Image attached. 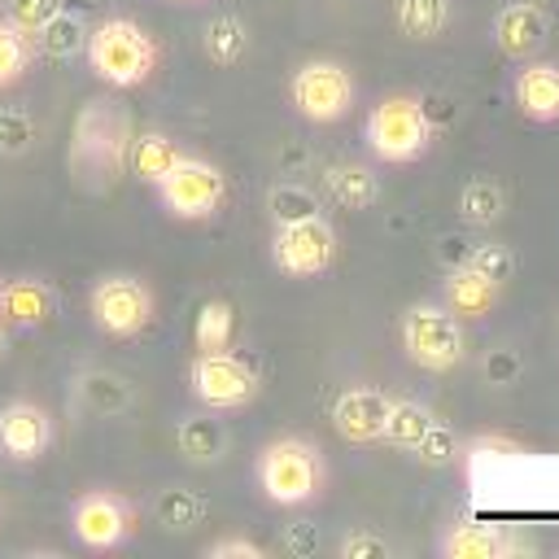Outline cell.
I'll return each instance as SVG.
<instances>
[{
  "mask_svg": "<svg viewBox=\"0 0 559 559\" xmlns=\"http://www.w3.org/2000/svg\"><path fill=\"white\" fill-rule=\"evenodd\" d=\"M131 114L109 100L96 96L79 109L74 118V135L66 148V170L83 192H109L122 175H127V153H131Z\"/></svg>",
  "mask_w": 559,
  "mask_h": 559,
  "instance_id": "cell-1",
  "label": "cell"
},
{
  "mask_svg": "<svg viewBox=\"0 0 559 559\" xmlns=\"http://www.w3.org/2000/svg\"><path fill=\"white\" fill-rule=\"evenodd\" d=\"M83 57H87L92 74L105 87L127 92V87H140V83L153 79L157 61H162V48H157V39L140 22H131V17H105V22H96L87 31Z\"/></svg>",
  "mask_w": 559,
  "mask_h": 559,
  "instance_id": "cell-2",
  "label": "cell"
},
{
  "mask_svg": "<svg viewBox=\"0 0 559 559\" xmlns=\"http://www.w3.org/2000/svg\"><path fill=\"white\" fill-rule=\"evenodd\" d=\"M253 476H258V489L266 502L275 507H310L319 493H323V454L314 441L306 437H271L258 459H253Z\"/></svg>",
  "mask_w": 559,
  "mask_h": 559,
  "instance_id": "cell-3",
  "label": "cell"
},
{
  "mask_svg": "<svg viewBox=\"0 0 559 559\" xmlns=\"http://www.w3.org/2000/svg\"><path fill=\"white\" fill-rule=\"evenodd\" d=\"M362 140L380 166H411L432 144V118H428L419 96L393 92V96H380L371 105V114L362 122Z\"/></svg>",
  "mask_w": 559,
  "mask_h": 559,
  "instance_id": "cell-4",
  "label": "cell"
},
{
  "mask_svg": "<svg viewBox=\"0 0 559 559\" xmlns=\"http://www.w3.org/2000/svg\"><path fill=\"white\" fill-rule=\"evenodd\" d=\"M397 341L406 349V358L419 367V371H454L463 358H467V332H463V319L450 314L445 306H432V301H415L406 306V314L397 319Z\"/></svg>",
  "mask_w": 559,
  "mask_h": 559,
  "instance_id": "cell-5",
  "label": "cell"
},
{
  "mask_svg": "<svg viewBox=\"0 0 559 559\" xmlns=\"http://www.w3.org/2000/svg\"><path fill=\"white\" fill-rule=\"evenodd\" d=\"M87 314H92V328L109 341H131L140 336L153 314H157V297L148 288V280L131 275V271H114V275H100L87 293Z\"/></svg>",
  "mask_w": 559,
  "mask_h": 559,
  "instance_id": "cell-6",
  "label": "cell"
},
{
  "mask_svg": "<svg viewBox=\"0 0 559 559\" xmlns=\"http://www.w3.org/2000/svg\"><path fill=\"white\" fill-rule=\"evenodd\" d=\"M358 100V83L349 74V66L332 61V57H310L288 74V105L314 122V127H332L341 122Z\"/></svg>",
  "mask_w": 559,
  "mask_h": 559,
  "instance_id": "cell-7",
  "label": "cell"
},
{
  "mask_svg": "<svg viewBox=\"0 0 559 559\" xmlns=\"http://www.w3.org/2000/svg\"><path fill=\"white\" fill-rule=\"evenodd\" d=\"M157 201L170 218L179 223H201V218H214L227 201V175L197 157V153H183L179 166L157 183Z\"/></svg>",
  "mask_w": 559,
  "mask_h": 559,
  "instance_id": "cell-8",
  "label": "cell"
},
{
  "mask_svg": "<svg viewBox=\"0 0 559 559\" xmlns=\"http://www.w3.org/2000/svg\"><path fill=\"white\" fill-rule=\"evenodd\" d=\"M188 389L205 411H240L262 393L258 371L231 354V349H210V354H192L188 362Z\"/></svg>",
  "mask_w": 559,
  "mask_h": 559,
  "instance_id": "cell-9",
  "label": "cell"
},
{
  "mask_svg": "<svg viewBox=\"0 0 559 559\" xmlns=\"http://www.w3.org/2000/svg\"><path fill=\"white\" fill-rule=\"evenodd\" d=\"M336 227L314 214V218H297V223H275L271 236V262L288 275V280H314L336 262Z\"/></svg>",
  "mask_w": 559,
  "mask_h": 559,
  "instance_id": "cell-10",
  "label": "cell"
},
{
  "mask_svg": "<svg viewBox=\"0 0 559 559\" xmlns=\"http://www.w3.org/2000/svg\"><path fill=\"white\" fill-rule=\"evenodd\" d=\"M70 528L83 550L105 555V550H118L122 542H131L135 507H131V498H122L114 489H83L70 507Z\"/></svg>",
  "mask_w": 559,
  "mask_h": 559,
  "instance_id": "cell-11",
  "label": "cell"
},
{
  "mask_svg": "<svg viewBox=\"0 0 559 559\" xmlns=\"http://www.w3.org/2000/svg\"><path fill=\"white\" fill-rule=\"evenodd\" d=\"M52 437H57V424L48 406L31 397H13L0 406V454L9 463H39L52 450Z\"/></svg>",
  "mask_w": 559,
  "mask_h": 559,
  "instance_id": "cell-12",
  "label": "cell"
},
{
  "mask_svg": "<svg viewBox=\"0 0 559 559\" xmlns=\"http://www.w3.org/2000/svg\"><path fill=\"white\" fill-rule=\"evenodd\" d=\"M550 39V17L537 0H507L498 13H493V44L502 57L511 61H533Z\"/></svg>",
  "mask_w": 559,
  "mask_h": 559,
  "instance_id": "cell-13",
  "label": "cell"
},
{
  "mask_svg": "<svg viewBox=\"0 0 559 559\" xmlns=\"http://www.w3.org/2000/svg\"><path fill=\"white\" fill-rule=\"evenodd\" d=\"M389 393L371 389V384H358V389H345L336 402H332V428L341 441L349 445H376L384 441V419H389Z\"/></svg>",
  "mask_w": 559,
  "mask_h": 559,
  "instance_id": "cell-14",
  "label": "cell"
},
{
  "mask_svg": "<svg viewBox=\"0 0 559 559\" xmlns=\"http://www.w3.org/2000/svg\"><path fill=\"white\" fill-rule=\"evenodd\" d=\"M511 96L528 122H559V61H524L511 83Z\"/></svg>",
  "mask_w": 559,
  "mask_h": 559,
  "instance_id": "cell-15",
  "label": "cell"
},
{
  "mask_svg": "<svg viewBox=\"0 0 559 559\" xmlns=\"http://www.w3.org/2000/svg\"><path fill=\"white\" fill-rule=\"evenodd\" d=\"M498 293L502 288L489 275H480L476 266H467V262L450 266L445 280H441V306L450 314H459V319H485L498 306Z\"/></svg>",
  "mask_w": 559,
  "mask_h": 559,
  "instance_id": "cell-16",
  "label": "cell"
},
{
  "mask_svg": "<svg viewBox=\"0 0 559 559\" xmlns=\"http://www.w3.org/2000/svg\"><path fill=\"white\" fill-rule=\"evenodd\" d=\"M57 310V297L48 288V280L35 275H17L0 284V319L9 328H44Z\"/></svg>",
  "mask_w": 559,
  "mask_h": 559,
  "instance_id": "cell-17",
  "label": "cell"
},
{
  "mask_svg": "<svg viewBox=\"0 0 559 559\" xmlns=\"http://www.w3.org/2000/svg\"><path fill=\"white\" fill-rule=\"evenodd\" d=\"M183 153H188V148H183L170 131H157V127L135 131V135H131V153H127V175H135L140 183L157 188V183L179 166Z\"/></svg>",
  "mask_w": 559,
  "mask_h": 559,
  "instance_id": "cell-18",
  "label": "cell"
},
{
  "mask_svg": "<svg viewBox=\"0 0 559 559\" xmlns=\"http://www.w3.org/2000/svg\"><path fill=\"white\" fill-rule=\"evenodd\" d=\"M524 550V542H515L511 533H502L498 524H454L445 537H441V555L445 559H507Z\"/></svg>",
  "mask_w": 559,
  "mask_h": 559,
  "instance_id": "cell-19",
  "label": "cell"
},
{
  "mask_svg": "<svg viewBox=\"0 0 559 559\" xmlns=\"http://www.w3.org/2000/svg\"><path fill=\"white\" fill-rule=\"evenodd\" d=\"M323 192L341 210H371L380 201V175L367 162H332L323 166Z\"/></svg>",
  "mask_w": 559,
  "mask_h": 559,
  "instance_id": "cell-20",
  "label": "cell"
},
{
  "mask_svg": "<svg viewBox=\"0 0 559 559\" xmlns=\"http://www.w3.org/2000/svg\"><path fill=\"white\" fill-rule=\"evenodd\" d=\"M201 52H205L218 70L240 66L245 52H249V26H245L236 13H218V17H210L205 31H201Z\"/></svg>",
  "mask_w": 559,
  "mask_h": 559,
  "instance_id": "cell-21",
  "label": "cell"
},
{
  "mask_svg": "<svg viewBox=\"0 0 559 559\" xmlns=\"http://www.w3.org/2000/svg\"><path fill=\"white\" fill-rule=\"evenodd\" d=\"M502 214H507V192L498 179L476 175L459 188V218L467 227H493V223H502Z\"/></svg>",
  "mask_w": 559,
  "mask_h": 559,
  "instance_id": "cell-22",
  "label": "cell"
},
{
  "mask_svg": "<svg viewBox=\"0 0 559 559\" xmlns=\"http://www.w3.org/2000/svg\"><path fill=\"white\" fill-rule=\"evenodd\" d=\"M393 26L397 35L428 44L450 26V0H393Z\"/></svg>",
  "mask_w": 559,
  "mask_h": 559,
  "instance_id": "cell-23",
  "label": "cell"
},
{
  "mask_svg": "<svg viewBox=\"0 0 559 559\" xmlns=\"http://www.w3.org/2000/svg\"><path fill=\"white\" fill-rule=\"evenodd\" d=\"M87 22L79 17V13H57V17H48L31 39H35V52L39 57H52V61H70L74 52H83L87 48Z\"/></svg>",
  "mask_w": 559,
  "mask_h": 559,
  "instance_id": "cell-24",
  "label": "cell"
},
{
  "mask_svg": "<svg viewBox=\"0 0 559 559\" xmlns=\"http://www.w3.org/2000/svg\"><path fill=\"white\" fill-rule=\"evenodd\" d=\"M231 336H236V310H231V301H223V297L201 301L197 323H192V349L197 354L231 349Z\"/></svg>",
  "mask_w": 559,
  "mask_h": 559,
  "instance_id": "cell-25",
  "label": "cell"
},
{
  "mask_svg": "<svg viewBox=\"0 0 559 559\" xmlns=\"http://www.w3.org/2000/svg\"><path fill=\"white\" fill-rule=\"evenodd\" d=\"M432 419H437V415H432L424 402H415V397H393V402H389V419H384V441L397 445V450H415V441L428 432Z\"/></svg>",
  "mask_w": 559,
  "mask_h": 559,
  "instance_id": "cell-26",
  "label": "cell"
},
{
  "mask_svg": "<svg viewBox=\"0 0 559 559\" xmlns=\"http://www.w3.org/2000/svg\"><path fill=\"white\" fill-rule=\"evenodd\" d=\"M31 61H35V39L26 31H17L13 22H0V92L22 83Z\"/></svg>",
  "mask_w": 559,
  "mask_h": 559,
  "instance_id": "cell-27",
  "label": "cell"
},
{
  "mask_svg": "<svg viewBox=\"0 0 559 559\" xmlns=\"http://www.w3.org/2000/svg\"><path fill=\"white\" fill-rule=\"evenodd\" d=\"M79 397H83L92 411L114 415V411H127V406H131V384H127L122 376H114V371H87V376L79 380Z\"/></svg>",
  "mask_w": 559,
  "mask_h": 559,
  "instance_id": "cell-28",
  "label": "cell"
},
{
  "mask_svg": "<svg viewBox=\"0 0 559 559\" xmlns=\"http://www.w3.org/2000/svg\"><path fill=\"white\" fill-rule=\"evenodd\" d=\"M175 441H179V450H183L192 463H205V459H218V454H223L227 432H223L218 419L205 415V419H183L179 432H175Z\"/></svg>",
  "mask_w": 559,
  "mask_h": 559,
  "instance_id": "cell-29",
  "label": "cell"
},
{
  "mask_svg": "<svg viewBox=\"0 0 559 559\" xmlns=\"http://www.w3.org/2000/svg\"><path fill=\"white\" fill-rule=\"evenodd\" d=\"M266 210H271L275 223H297V218L323 214V210H319V197H314L310 188H301V183H275V188L266 192Z\"/></svg>",
  "mask_w": 559,
  "mask_h": 559,
  "instance_id": "cell-30",
  "label": "cell"
},
{
  "mask_svg": "<svg viewBox=\"0 0 559 559\" xmlns=\"http://www.w3.org/2000/svg\"><path fill=\"white\" fill-rule=\"evenodd\" d=\"M459 450H463V441H459V432L445 424V419H432L428 424V432L415 441V459L424 463V467H450L454 459H459Z\"/></svg>",
  "mask_w": 559,
  "mask_h": 559,
  "instance_id": "cell-31",
  "label": "cell"
},
{
  "mask_svg": "<svg viewBox=\"0 0 559 559\" xmlns=\"http://www.w3.org/2000/svg\"><path fill=\"white\" fill-rule=\"evenodd\" d=\"M153 511H157V520L166 528H192L205 515V502L192 489H162L157 502H153Z\"/></svg>",
  "mask_w": 559,
  "mask_h": 559,
  "instance_id": "cell-32",
  "label": "cell"
},
{
  "mask_svg": "<svg viewBox=\"0 0 559 559\" xmlns=\"http://www.w3.org/2000/svg\"><path fill=\"white\" fill-rule=\"evenodd\" d=\"M463 262H467V266H476L480 275H489L498 288L515 275V253H511L507 245H472V253H467Z\"/></svg>",
  "mask_w": 559,
  "mask_h": 559,
  "instance_id": "cell-33",
  "label": "cell"
},
{
  "mask_svg": "<svg viewBox=\"0 0 559 559\" xmlns=\"http://www.w3.org/2000/svg\"><path fill=\"white\" fill-rule=\"evenodd\" d=\"M66 4L61 0H4V22H13L17 31L35 35L48 17H57Z\"/></svg>",
  "mask_w": 559,
  "mask_h": 559,
  "instance_id": "cell-34",
  "label": "cell"
},
{
  "mask_svg": "<svg viewBox=\"0 0 559 559\" xmlns=\"http://www.w3.org/2000/svg\"><path fill=\"white\" fill-rule=\"evenodd\" d=\"M31 144H35V122L22 109H0V153L4 157H17Z\"/></svg>",
  "mask_w": 559,
  "mask_h": 559,
  "instance_id": "cell-35",
  "label": "cell"
},
{
  "mask_svg": "<svg viewBox=\"0 0 559 559\" xmlns=\"http://www.w3.org/2000/svg\"><path fill=\"white\" fill-rule=\"evenodd\" d=\"M389 542L376 528H354L349 537H341V559H384Z\"/></svg>",
  "mask_w": 559,
  "mask_h": 559,
  "instance_id": "cell-36",
  "label": "cell"
},
{
  "mask_svg": "<svg viewBox=\"0 0 559 559\" xmlns=\"http://www.w3.org/2000/svg\"><path fill=\"white\" fill-rule=\"evenodd\" d=\"M205 559H266V546L249 537H218L205 546Z\"/></svg>",
  "mask_w": 559,
  "mask_h": 559,
  "instance_id": "cell-37",
  "label": "cell"
},
{
  "mask_svg": "<svg viewBox=\"0 0 559 559\" xmlns=\"http://www.w3.org/2000/svg\"><path fill=\"white\" fill-rule=\"evenodd\" d=\"M4 354H9V323L0 319V358H4Z\"/></svg>",
  "mask_w": 559,
  "mask_h": 559,
  "instance_id": "cell-38",
  "label": "cell"
},
{
  "mask_svg": "<svg viewBox=\"0 0 559 559\" xmlns=\"http://www.w3.org/2000/svg\"><path fill=\"white\" fill-rule=\"evenodd\" d=\"M0 284H4V280H0Z\"/></svg>",
  "mask_w": 559,
  "mask_h": 559,
  "instance_id": "cell-39",
  "label": "cell"
}]
</instances>
